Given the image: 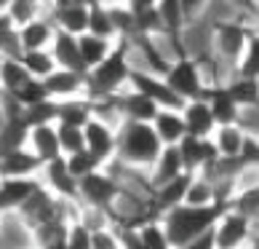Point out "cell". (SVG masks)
<instances>
[{
	"label": "cell",
	"instance_id": "cell-1",
	"mask_svg": "<svg viewBox=\"0 0 259 249\" xmlns=\"http://www.w3.org/2000/svg\"><path fill=\"white\" fill-rule=\"evenodd\" d=\"M163 150L160 139L155 137L150 123L142 121H120L118 123V142H115L112 164L126 166L128 171H150L158 153Z\"/></svg>",
	"mask_w": 259,
	"mask_h": 249
},
{
	"label": "cell",
	"instance_id": "cell-2",
	"mask_svg": "<svg viewBox=\"0 0 259 249\" xmlns=\"http://www.w3.org/2000/svg\"><path fill=\"white\" fill-rule=\"evenodd\" d=\"M131 43L128 41H115L112 51L85 73V97L89 99H104L115 97L123 89H128V73H131Z\"/></svg>",
	"mask_w": 259,
	"mask_h": 249
},
{
	"label": "cell",
	"instance_id": "cell-3",
	"mask_svg": "<svg viewBox=\"0 0 259 249\" xmlns=\"http://www.w3.org/2000/svg\"><path fill=\"white\" fill-rule=\"evenodd\" d=\"M219 215H222V206L219 204H214V206H185V204H179V206L160 215V225L168 236L171 249H177L182 244L193 241L195 236L206 233L208 228H214Z\"/></svg>",
	"mask_w": 259,
	"mask_h": 249
},
{
	"label": "cell",
	"instance_id": "cell-4",
	"mask_svg": "<svg viewBox=\"0 0 259 249\" xmlns=\"http://www.w3.org/2000/svg\"><path fill=\"white\" fill-rule=\"evenodd\" d=\"M256 35V24L248 19H214L211 22V49H214V59L222 64H235L241 56L246 41Z\"/></svg>",
	"mask_w": 259,
	"mask_h": 249
},
{
	"label": "cell",
	"instance_id": "cell-5",
	"mask_svg": "<svg viewBox=\"0 0 259 249\" xmlns=\"http://www.w3.org/2000/svg\"><path fill=\"white\" fill-rule=\"evenodd\" d=\"M120 177L110 171V166H102L91 174L78 180V201L94 209H104L115 217V204L120 198Z\"/></svg>",
	"mask_w": 259,
	"mask_h": 249
},
{
	"label": "cell",
	"instance_id": "cell-6",
	"mask_svg": "<svg viewBox=\"0 0 259 249\" xmlns=\"http://www.w3.org/2000/svg\"><path fill=\"white\" fill-rule=\"evenodd\" d=\"M166 86L171 91L177 94L182 102H190V99H200V94H203V86L208 83L206 73H203V64L193 56L182 54L177 56L174 62H168L166 73L160 75Z\"/></svg>",
	"mask_w": 259,
	"mask_h": 249
},
{
	"label": "cell",
	"instance_id": "cell-7",
	"mask_svg": "<svg viewBox=\"0 0 259 249\" xmlns=\"http://www.w3.org/2000/svg\"><path fill=\"white\" fill-rule=\"evenodd\" d=\"M256 223L241 215L222 209V215L214 223V249H243L256 241Z\"/></svg>",
	"mask_w": 259,
	"mask_h": 249
},
{
	"label": "cell",
	"instance_id": "cell-8",
	"mask_svg": "<svg viewBox=\"0 0 259 249\" xmlns=\"http://www.w3.org/2000/svg\"><path fill=\"white\" fill-rule=\"evenodd\" d=\"M83 142L85 150L99 161L102 166H107L115 158V142H118V126L104 118L91 116L83 123Z\"/></svg>",
	"mask_w": 259,
	"mask_h": 249
},
{
	"label": "cell",
	"instance_id": "cell-9",
	"mask_svg": "<svg viewBox=\"0 0 259 249\" xmlns=\"http://www.w3.org/2000/svg\"><path fill=\"white\" fill-rule=\"evenodd\" d=\"M128 89L145 94V97L152 99V102L158 104V108H174V110H182V104H185V102H182L177 94L166 86V81H163L160 75L150 73V70H145V67H139V64H134L131 73H128Z\"/></svg>",
	"mask_w": 259,
	"mask_h": 249
},
{
	"label": "cell",
	"instance_id": "cell-10",
	"mask_svg": "<svg viewBox=\"0 0 259 249\" xmlns=\"http://www.w3.org/2000/svg\"><path fill=\"white\" fill-rule=\"evenodd\" d=\"M46 16L59 32L80 35L85 32V24H89V6L75 3V0H49Z\"/></svg>",
	"mask_w": 259,
	"mask_h": 249
},
{
	"label": "cell",
	"instance_id": "cell-11",
	"mask_svg": "<svg viewBox=\"0 0 259 249\" xmlns=\"http://www.w3.org/2000/svg\"><path fill=\"white\" fill-rule=\"evenodd\" d=\"M177 153H179L182 169H185L187 174H195V171L208 169L219 158L217 150H214L211 137L208 139H200V137H190V134H185V137L177 142Z\"/></svg>",
	"mask_w": 259,
	"mask_h": 249
},
{
	"label": "cell",
	"instance_id": "cell-12",
	"mask_svg": "<svg viewBox=\"0 0 259 249\" xmlns=\"http://www.w3.org/2000/svg\"><path fill=\"white\" fill-rule=\"evenodd\" d=\"M40 183L46 190H51L56 198L62 201H78V180L70 174V169L64 164V156H56L46 161L40 169Z\"/></svg>",
	"mask_w": 259,
	"mask_h": 249
},
{
	"label": "cell",
	"instance_id": "cell-13",
	"mask_svg": "<svg viewBox=\"0 0 259 249\" xmlns=\"http://www.w3.org/2000/svg\"><path fill=\"white\" fill-rule=\"evenodd\" d=\"M40 185V177H0V215H16Z\"/></svg>",
	"mask_w": 259,
	"mask_h": 249
},
{
	"label": "cell",
	"instance_id": "cell-14",
	"mask_svg": "<svg viewBox=\"0 0 259 249\" xmlns=\"http://www.w3.org/2000/svg\"><path fill=\"white\" fill-rule=\"evenodd\" d=\"M200 99L208 104L211 116H214L217 126H227V123H241L243 113L241 108L230 99V94L225 89V81H208L203 86V94H200Z\"/></svg>",
	"mask_w": 259,
	"mask_h": 249
},
{
	"label": "cell",
	"instance_id": "cell-15",
	"mask_svg": "<svg viewBox=\"0 0 259 249\" xmlns=\"http://www.w3.org/2000/svg\"><path fill=\"white\" fill-rule=\"evenodd\" d=\"M46 89V97L59 102V99H72L85 94V75L75 70H64V67H54V70L40 81Z\"/></svg>",
	"mask_w": 259,
	"mask_h": 249
},
{
	"label": "cell",
	"instance_id": "cell-16",
	"mask_svg": "<svg viewBox=\"0 0 259 249\" xmlns=\"http://www.w3.org/2000/svg\"><path fill=\"white\" fill-rule=\"evenodd\" d=\"M115 108H118L120 121H142V123H150L158 113L155 102L134 89H123L120 94H115Z\"/></svg>",
	"mask_w": 259,
	"mask_h": 249
},
{
	"label": "cell",
	"instance_id": "cell-17",
	"mask_svg": "<svg viewBox=\"0 0 259 249\" xmlns=\"http://www.w3.org/2000/svg\"><path fill=\"white\" fill-rule=\"evenodd\" d=\"M182 121H185V131L190 137H200V139H208L217 129V121L203 99H190L182 104Z\"/></svg>",
	"mask_w": 259,
	"mask_h": 249
},
{
	"label": "cell",
	"instance_id": "cell-18",
	"mask_svg": "<svg viewBox=\"0 0 259 249\" xmlns=\"http://www.w3.org/2000/svg\"><path fill=\"white\" fill-rule=\"evenodd\" d=\"M43 161L27 148H16L0 156V177H40Z\"/></svg>",
	"mask_w": 259,
	"mask_h": 249
},
{
	"label": "cell",
	"instance_id": "cell-19",
	"mask_svg": "<svg viewBox=\"0 0 259 249\" xmlns=\"http://www.w3.org/2000/svg\"><path fill=\"white\" fill-rule=\"evenodd\" d=\"M155 137L160 139L163 148H174L177 142L185 137V121H182V110H174V108H158L155 118L150 121Z\"/></svg>",
	"mask_w": 259,
	"mask_h": 249
},
{
	"label": "cell",
	"instance_id": "cell-20",
	"mask_svg": "<svg viewBox=\"0 0 259 249\" xmlns=\"http://www.w3.org/2000/svg\"><path fill=\"white\" fill-rule=\"evenodd\" d=\"M16 35H19V46L22 51H37V49H49L54 35H56V27L49 22V16H37L32 22H27L22 27H16Z\"/></svg>",
	"mask_w": 259,
	"mask_h": 249
},
{
	"label": "cell",
	"instance_id": "cell-21",
	"mask_svg": "<svg viewBox=\"0 0 259 249\" xmlns=\"http://www.w3.org/2000/svg\"><path fill=\"white\" fill-rule=\"evenodd\" d=\"M24 148L32 153L35 158H40L43 164L51 161L59 153V139H56V126L54 123H46V126H32L27 129V139H24Z\"/></svg>",
	"mask_w": 259,
	"mask_h": 249
},
{
	"label": "cell",
	"instance_id": "cell-22",
	"mask_svg": "<svg viewBox=\"0 0 259 249\" xmlns=\"http://www.w3.org/2000/svg\"><path fill=\"white\" fill-rule=\"evenodd\" d=\"M49 51L54 56L56 67H64V70H75L85 75V67L80 62V54H78V41H75V35H67V32H59L56 30L54 41L49 46Z\"/></svg>",
	"mask_w": 259,
	"mask_h": 249
},
{
	"label": "cell",
	"instance_id": "cell-23",
	"mask_svg": "<svg viewBox=\"0 0 259 249\" xmlns=\"http://www.w3.org/2000/svg\"><path fill=\"white\" fill-rule=\"evenodd\" d=\"M182 161H179V153H177V145L174 148H163L158 153V158H155V164L150 166L147 171V183H150V190L152 188H158L163 183H168V180H174L182 174Z\"/></svg>",
	"mask_w": 259,
	"mask_h": 249
},
{
	"label": "cell",
	"instance_id": "cell-24",
	"mask_svg": "<svg viewBox=\"0 0 259 249\" xmlns=\"http://www.w3.org/2000/svg\"><path fill=\"white\" fill-rule=\"evenodd\" d=\"M246 137V129L241 123H227V126H217L214 134H211V142H214V150L219 158H238Z\"/></svg>",
	"mask_w": 259,
	"mask_h": 249
},
{
	"label": "cell",
	"instance_id": "cell-25",
	"mask_svg": "<svg viewBox=\"0 0 259 249\" xmlns=\"http://www.w3.org/2000/svg\"><path fill=\"white\" fill-rule=\"evenodd\" d=\"M94 116V102L80 94L72 99H59L56 102V123H67V126H83L85 121Z\"/></svg>",
	"mask_w": 259,
	"mask_h": 249
},
{
	"label": "cell",
	"instance_id": "cell-26",
	"mask_svg": "<svg viewBox=\"0 0 259 249\" xmlns=\"http://www.w3.org/2000/svg\"><path fill=\"white\" fill-rule=\"evenodd\" d=\"M75 41H78V54H80V62L85 67V73L94 70V67H97L104 56L112 51V46H115V41H104V38H97L91 32L75 35Z\"/></svg>",
	"mask_w": 259,
	"mask_h": 249
},
{
	"label": "cell",
	"instance_id": "cell-27",
	"mask_svg": "<svg viewBox=\"0 0 259 249\" xmlns=\"http://www.w3.org/2000/svg\"><path fill=\"white\" fill-rule=\"evenodd\" d=\"M256 83H259L256 78H238V75L225 81V89L230 94V99L241 108V113L256 110V102H259V86Z\"/></svg>",
	"mask_w": 259,
	"mask_h": 249
},
{
	"label": "cell",
	"instance_id": "cell-28",
	"mask_svg": "<svg viewBox=\"0 0 259 249\" xmlns=\"http://www.w3.org/2000/svg\"><path fill=\"white\" fill-rule=\"evenodd\" d=\"M30 81H32V75L27 73V67L22 62L11 59V56H3V62H0V94L14 97V94L19 89H24Z\"/></svg>",
	"mask_w": 259,
	"mask_h": 249
},
{
	"label": "cell",
	"instance_id": "cell-29",
	"mask_svg": "<svg viewBox=\"0 0 259 249\" xmlns=\"http://www.w3.org/2000/svg\"><path fill=\"white\" fill-rule=\"evenodd\" d=\"M182 204H185V206H214V204H217L214 183H211L203 171L190 174V183H187V190H185Z\"/></svg>",
	"mask_w": 259,
	"mask_h": 249
},
{
	"label": "cell",
	"instance_id": "cell-30",
	"mask_svg": "<svg viewBox=\"0 0 259 249\" xmlns=\"http://www.w3.org/2000/svg\"><path fill=\"white\" fill-rule=\"evenodd\" d=\"M225 209L241 215L246 220H254L256 223V212H259V188L256 185H246V188H235L233 196L227 198Z\"/></svg>",
	"mask_w": 259,
	"mask_h": 249
},
{
	"label": "cell",
	"instance_id": "cell-31",
	"mask_svg": "<svg viewBox=\"0 0 259 249\" xmlns=\"http://www.w3.org/2000/svg\"><path fill=\"white\" fill-rule=\"evenodd\" d=\"M134 231H137V238H139L142 249H171L168 236L160 225V217L139 220V223H134Z\"/></svg>",
	"mask_w": 259,
	"mask_h": 249
},
{
	"label": "cell",
	"instance_id": "cell-32",
	"mask_svg": "<svg viewBox=\"0 0 259 249\" xmlns=\"http://www.w3.org/2000/svg\"><path fill=\"white\" fill-rule=\"evenodd\" d=\"M19 121H22L27 129L46 126V123H56V102L46 97V99L35 102V104H24L22 113H19Z\"/></svg>",
	"mask_w": 259,
	"mask_h": 249
},
{
	"label": "cell",
	"instance_id": "cell-33",
	"mask_svg": "<svg viewBox=\"0 0 259 249\" xmlns=\"http://www.w3.org/2000/svg\"><path fill=\"white\" fill-rule=\"evenodd\" d=\"M85 32L97 35V38H104V41H118L115 35V27H112V19L107 14V6L97 0V3L89 6V24H85Z\"/></svg>",
	"mask_w": 259,
	"mask_h": 249
},
{
	"label": "cell",
	"instance_id": "cell-34",
	"mask_svg": "<svg viewBox=\"0 0 259 249\" xmlns=\"http://www.w3.org/2000/svg\"><path fill=\"white\" fill-rule=\"evenodd\" d=\"M3 14L11 19L14 27H22L27 22H32V19L43 16L46 14V3L43 0H11Z\"/></svg>",
	"mask_w": 259,
	"mask_h": 249
},
{
	"label": "cell",
	"instance_id": "cell-35",
	"mask_svg": "<svg viewBox=\"0 0 259 249\" xmlns=\"http://www.w3.org/2000/svg\"><path fill=\"white\" fill-rule=\"evenodd\" d=\"M19 62H22V64L27 67V73H30L32 78H37V81H43L46 75H49V73L54 70V67H56V62H54V56H51V51H49V49L22 51Z\"/></svg>",
	"mask_w": 259,
	"mask_h": 249
},
{
	"label": "cell",
	"instance_id": "cell-36",
	"mask_svg": "<svg viewBox=\"0 0 259 249\" xmlns=\"http://www.w3.org/2000/svg\"><path fill=\"white\" fill-rule=\"evenodd\" d=\"M256 41H259L256 35L248 38L246 46H243V51H241V56L235 59L233 75H238V78H256V49H259Z\"/></svg>",
	"mask_w": 259,
	"mask_h": 249
},
{
	"label": "cell",
	"instance_id": "cell-37",
	"mask_svg": "<svg viewBox=\"0 0 259 249\" xmlns=\"http://www.w3.org/2000/svg\"><path fill=\"white\" fill-rule=\"evenodd\" d=\"M56 126V139H59V153L70 156L85 148L83 142V126H67V123H54Z\"/></svg>",
	"mask_w": 259,
	"mask_h": 249
},
{
	"label": "cell",
	"instance_id": "cell-38",
	"mask_svg": "<svg viewBox=\"0 0 259 249\" xmlns=\"http://www.w3.org/2000/svg\"><path fill=\"white\" fill-rule=\"evenodd\" d=\"M64 164H67V169H70V174H72L75 180H80V177H85V174H91V171L102 169V164H99V161L94 158L85 148L78 150V153H70V156H64Z\"/></svg>",
	"mask_w": 259,
	"mask_h": 249
},
{
	"label": "cell",
	"instance_id": "cell-39",
	"mask_svg": "<svg viewBox=\"0 0 259 249\" xmlns=\"http://www.w3.org/2000/svg\"><path fill=\"white\" fill-rule=\"evenodd\" d=\"M0 54L11 56V59H19V56H22V46H19L16 27L11 24V19H8L6 14L0 16Z\"/></svg>",
	"mask_w": 259,
	"mask_h": 249
},
{
	"label": "cell",
	"instance_id": "cell-40",
	"mask_svg": "<svg viewBox=\"0 0 259 249\" xmlns=\"http://www.w3.org/2000/svg\"><path fill=\"white\" fill-rule=\"evenodd\" d=\"M64 246H67V249H91V231H89L83 223H78L75 217L67 220Z\"/></svg>",
	"mask_w": 259,
	"mask_h": 249
},
{
	"label": "cell",
	"instance_id": "cell-41",
	"mask_svg": "<svg viewBox=\"0 0 259 249\" xmlns=\"http://www.w3.org/2000/svg\"><path fill=\"white\" fill-rule=\"evenodd\" d=\"M208 6H211V0H179V14H182V24H185V30L206 16Z\"/></svg>",
	"mask_w": 259,
	"mask_h": 249
},
{
	"label": "cell",
	"instance_id": "cell-42",
	"mask_svg": "<svg viewBox=\"0 0 259 249\" xmlns=\"http://www.w3.org/2000/svg\"><path fill=\"white\" fill-rule=\"evenodd\" d=\"M256 158H259V137H256V131H246L238 161H241L243 169H256Z\"/></svg>",
	"mask_w": 259,
	"mask_h": 249
},
{
	"label": "cell",
	"instance_id": "cell-43",
	"mask_svg": "<svg viewBox=\"0 0 259 249\" xmlns=\"http://www.w3.org/2000/svg\"><path fill=\"white\" fill-rule=\"evenodd\" d=\"M91 249H120V241L115 236V228L91 233Z\"/></svg>",
	"mask_w": 259,
	"mask_h": 249
},
{
	"label": "cell",
	"instance_id": "cell-44",
	"mask_svg": "<svg viewBox=\"0 0 259 249\" xmlns=\"http://www.w3.org/2000/svg\"><path fill=\"white\" fill-rule=\"evenodd\" d=\"M177 249H214V228H208L206 233L195 236L193 241L182 244V246H177Z\"/></svg>",
	"mask_w": 259,
	"mask_h": 249
},
{
	"label": "cell",
	"instance_id": "cell-45",
	"mask_svg": "<svg viewBox=\"0 0 259 249\" xmlns=\"http://www.w3.org/2000/svg\"><path fill=\"white\" fill-rule=\"evenodd\" d=\"M227 3L241 14V19H248V22L256 19V0H227Z\"/></svg>",
	"mask_w": 259,
	"mask_h": 249
},
{
	"label": "cell",
	"instance_id": "cell-46",
	"mask_svg": "<svg viewBox=\"0 0 259 249\" xmlns=\"http://www.w3.org/2000/svg\"><path fill=\"white\" fill-rule=\"evenodd\" d=\"M131 11H134V16H139V14H147V11H152V8L158 6V0H123Z\"/></svg>",
	"mask_w": 259,
	"mask_h": 249
},
{
	"label": "cell",
	"instance_id": "cell-47",
	"mask_svg": "<svg viewBox=\"0 0 259 249\" xmlns=\"http://www.w3.org/2000/svg\"><path fill=\"white\" fill-rule=\"evenodd\" d=\"M8 3H11V0H0V11H6V8H8Z\"/></svg>",
	"mask_w": 259,
	"mask_h": 249
},
{
	"label": "cell",
	"instance_id": "cell-48",
	"mask_svg": "<svg viewBox=\"0 0 259 249\" xmlns=\"http://www.w3.org/2000/svg\"><path fill=\"white\" fill-rule=\"evenodd\" d=\"M75 3H83V6H91V3H97V0H75Z\"/></svg>",
	"mask_w": 259,
	"mask_h": 249
},
{
	"label": "cell",
	"instance_id": "cell-49",
	"mask_svg": "<svg viewBox=\"0 0 259 249\" xmlns=\"http://www.w3.org/2000/svg\"><path fill=\"white\" fill-rule=\"evenodd\" d=\"M243 249H256V241H254V244H248V246H243Z\"/></svg>",
	"mask_w": 259,
	"mask_h": 249
},
{
	"label": "cell",
	"instance_id": "cell-50",
	"mask_svg": "<svg viewBox=\"0 0 259 249\" xmlns=\"http://www.w3.org/2000/svg\"><path fill=\"white\" fill-rule=\"evenodd\" d=\"M0 62H3V54H0Z\"/></svg>",
	"mask_w": 259,
	"mask_h": 249
},
{
	"label": "cell",
	"instance_id": "cell-51",
	"mask_svg": "<svg viewBox=\"0 0 259 249\" xmlns=\"http://www.w3.org/2000/svg\"><path fill=\"white\" fill-rule=\"evenodd\" d=\"M0 16H3V11H0Z\"/></svg>",
	"mask_w": 259,
	"mask_h": 249
},
{
	"label": "cell",
	"instance_id": "cell-52",
	"mask_svg": "<svg viewBox=\"0 0 259 249\" xmlns=\"http://www.w3.org/2000/svg\"><path fill=\"white\" fill-rule=\"evenodd\" d=\"M30 249H35V246H30Z\"/></svg>",
	"mask_w": 259,
	"mask_h": 249
}]
</instances>
